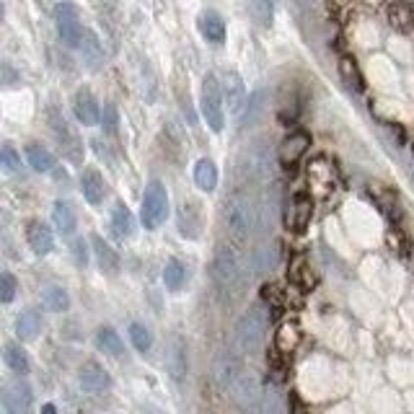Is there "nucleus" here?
Returning a JSON list of instances; mask_svg holds the SVG:
<instances>
[{"label":"nucleus","instance_id":"f257e3e1","mask_svg":"<svg viewBox=\"0 0 414 414\" xmlns=\"http://www.w3.org/2000/svg\"><path fill=\"white\" fill-rule=\"evenodd\" d=\"M256 218H259V210H256V202L254 197L244 189H236L226 197V205H223V223H226V230H228L230 241L236 244H246L251 238L254 228H256Z\"/></svg>","mask_w":414,"mask_h":414},{"label":"nucleus","instance_id":"f03ea898","mask_svg":"<svg viewBox=\"0 0 414 414\" xmlns=\"http://www.w3.org/2000/svg\"><path fill=\"white\" fill-rule=\"evenodd\" d=\"M210 277L223 296H238L244 290L246 272L244 264H241V256L233 246H218V251L210 262Z\"/></svg>","mask_w":414,"mask_h":414},{"label":"nucleus","instance_id":"7ed1b4c3","mask_svg":"<svg viewBox=\"0 0 414 414\" xmlns=\"http://www.w3.org/2000/svg\"><path fill=\"white\" fill-rule=\"evenodd\" d=\"M169 192H166V184L161 179H151L148 186H145L143 195V205H140V223L145 228H161L163 223L169 220Z\"/></svg>","mask_w":414,"mask_h":414},{"label":"nucleus","instance_id":"20e7f679","mask_svg":"<svg viewBox=\"0 0 414 414\" xmlns=\"http://www.w3.org/2000/svg\"><path fill=\"white\" fill-rule=\"evenodd\" d=\"M267 337V313L262 308H249L236 324V347L244 355H256Z\"/></svg>","mask_w":414,"mask_h":414},{"label":"nucleus","instance_id":"39448f33","mask_svg":"<svg viewBox=\"0 0 414 414\" xmlns=\"http://www.w3.org/2000/svg\"><path fill=\"white\" fill-rule=\"evenodd\" d=\"M200 111L205 117V125L212 132H223L226 127V106H223V88L220 81L212 73H207L202 81V96H200Z\"/></svg>","mask_w":414,"mask_h":414},{"label":"nucleus","instance_id":"423d86ee","mask_svg":"<svg viewBox=\"0 0 414 414\" xmlns=\"http://www.w3.org/2000/svg\"><path fill=\"white\" fill-rule=\"evenodd\" d=\"M55 24H57L60 42L65 44V47H70V50H78L81 42H83L85 29L81 26L76 3H70V0L57 3V6H55Z\"/></svg>","mask_w":414,"mask_h":414},{"label":"nucleus","instance_id":"0eeeda50","mask_svg":"<svg viewBox=\"0 0 414 414\" xmlns=\"http://www.w3.org/2000/svg\"><path fill=\"white\" fill-rule=\"evenodd\" d=\"M220 88H223V106L230 111V117H244L246 104H249V91H246L244 78L238 76L236 70H228Z\"/></svg>","mask_w":414,"mask_h":414},{"label":"nucleus","instance_id":"6e6552de","mask_svg":"<svg viewBox=\"0 0 414 414\" xmlns=\"http://www.w3.org/2000/svg\"><path fill=\"white\" fill-rule=\"evenodd\" d=\"M311 218H313L311 195H305V192H296V195L290 197L288 212H285V223H288V228L296 230V233H303V230L308 228Z\"/></svg>","mask_w":414,"mask_h":414},{"label":"nucleus","instance_id":"1a4fd4ad","mask_svg":"<svg viewBox=\"0 0 414 414\" xmlns=\"http://www.w3.org/2000/svg\"><path fill=\"white\" fill-rule=\"evenodd\" d=\"M311 148V135L303 132V130H296V132H290L277 148V161L285 166V169H293L301 158L305 156V151Z\"/></svg>","mask_w":414,"mask_h":414},{"label":"nucleus","instance_id":"9d476101","mask_svg":"<svg viewBox=\"0 0 414 414\" xmlns=\"http://www.w3.org/2000/svg\"><path fill=\"white\" fill-rule=\"evenodd\" d=\"M78 383L85 394H104L111 386V378L104 365H99L96 360H88L78 371Z\"/></svg>","mask_w":414,"mask_h":414},{"label":"nucleus","instance_id":"9b49d317","mask_svg":"<svg viewBox=\"0 0 414 414\" xmlns=\"http://www.w3.org/2000/svg\"><path fill=\"white\" fill-rule=\"evenodd\" d=\"M73 114L78 117L81 125L93 127L102 122V104L88 88H78V93L73 96Z\"/></svg>","mask_w":414,"mask_h":414},{"label":"nucleus","instance_id":"f8f14e48","mask_svg":"<svg viewBox=\"0 0 414 414\" xmlns=\"http://www.w3.org/2000/svg\"><path fill=\"white\" fill-rule=\"evenodd\" d=\"M3 406H6V414H29V406H32V389L26 380H13L8 383L3 394Z\"/></svg>","mask_w":414,"mask_h":414},{"label":"nucleus","instance_id":"ddd939ff","mask_svg":"<svg viewBox=\"0 0 414 414\" xmlns=\"http://www.w3.org/2000/svg\"><path fill=\"white\" fill-rule=\"evenodd\" d=\"M228 391H230V399H233L238 406H244V409H251V406L256 404L259 394H262L256 375H251V373H246V371L230 383Z\"/></svg>","mask_w":414,"mask_h":414},{"label":"nucleus","instance_id":"4468645a","mask_svg":"<svg viewBox=\"0 0 414 414\" xmlns=\"http://www.w3.org/2000/svg\"><path fill=\"white\" fill-rule=\"evenodd\" d=\"M26 241L36 256H47L55 249V233L44 220H29L26 223Z\"/></svg>","mask_w":414,"mask_h":414},{"label":"nucleus","instance_id":"2eb2a0df","mask_svg":"<svg viewBox=\"0 0 414 414\" xmlns=\"http://www.w3.org/2000/svg\"><path fill=\"white\" fill-rule=\"evenodd\" d=\"M177 226H179V233L184 238L200 236V230H202V210H200V205L189 202V200H184V202L179 205Z\"/></svg>","mask_w":414,"mask_h":414},{"label":"nucleus","instance_id":"dca6fc26","mask_svg":"<svg viewBox=\"0 0 414 414\" xmlns=\"http://www.w3.org/2000/svg\"><path fill=\"white\" fill-rule=\"evenodd\" d=\"M81 192H83L85 202L88 205H102L104 197H106V181H104L102 171L88 166L81 174Z\"/></svg>","mask_w":414,"mask_h":414},{"label":"nucleus","instance_id":"f3484780","mask_svg":"<svg viewBox=\"0 0 414 414\" xmlns=\"http://www.w3.org/2000/svg\"><path fill=\"white\" fill-rule=\"evenodd\" d=\"M197 26H200V34L205 36V42L210 44H223L226 42V21L220 16L218 11H202L200 18H197Z\"/></svg>","mask_w":414,"mask_h":414},{"label":"nucleus","instance_id":"a211bd4d","mask_svg":"<svg viewBox=\"0 0 414 414\" xmlns=\"http://www.w3.org/2000/svg\"><path fill=\"white\" fill-rule=\"evenodd\" d=\"M241 373H244V365H241L238 355H233V352H220L218 360H215V378H218V383L223 389L228 391V386Z\"/></svg>","mask_w":414,"mask_h":414},{"label":"nucleus","instance_id":"6ab92c4d","mask_svg":"<svg viewBox=\"0 0 414 414\" xmlns=\"http://www.w3.org/2000/svg\"><path fill=\"white\" fill-rule=\"evenodd\" d=\"M52 220H55V228L62 236H73L78 230V215L68 200H55V205H52Z\"/></svg>","mask_w":414,"mask_h":414},{"label":"nucleus","instance_id":"aec40b11","mask_svg":"<svg viewBox=\"0 0 414 414\" xmlns=\"http://www.w3.org/2000/svg\"><path fill=\"white\" fill-rule=\"evenodd\" d=\"M91 246H93V256H96L99 270H102L104 275H114V272L119 270V256H117V251H114V249L106 244V238H102V236H96V233H93Z\"/></svg>","mask_w":414,"mask_h":414},{"label":"nucleus","instance_id":"412c9836","mask_svg":"<svg viewBox=\"0 0 414 414\" xmlns=\"http://www.w3.org/2000/svg\"><path fill=\"white\" fill-rule=\"evenodd\" d=\"M42 313L34 311V308H29V311L18 313L16 319V337L21 339V342H32V339H36L39 334H42Z\"/></svg>","mask_w":414,"mask_h":414},{"label":"nucleus","instance_id":"4be33fe9","mask_svg":"<svg viewBox=\"0 0 414 414\" xmlns=\"http://www.w3.org/2000/svg\"><path fill=\"white\" fill-rule=\"evenodd\" d=\"M192 174H195V184L200 186L202 192H215L220 174H218V166H215L212 158H200V161L195 163Z\"/></svg>","mask_w":414,"mask_h":414},{"label":"nucleus","instance_id":"5701e85b","mask_svg":"<svg viewBox=\"0 0 414 414\" xmlns=\"http://www.w3.org/2000/svg\"><path fill=\"white\" fill-rule=\"evenodd\" d=\"M169 373L177 383L186 378V342L181 337H177L169 345Z\"/></svg>","mask_w":414,"mask_h":414},{"label":"nucleus","instance_id":"b1692460","mask_svg":"<svg viewBox=\"0 0 414 414\" xmlns=\"http://www.w3.org/2000/svg\"><path fill=\"white\" fill-rule=\"evenodd\" d=\"M109 223H111V230H114L119 238H130L135 233V218H132V212H130V207H127L125 202H117L111 207Z\"/></svg>","mask_w":414,"mask_h":414},{"label":"nucleus","instance_id":"393cba45","mask_svg":"<svg viewBox=\"0 0 414 414\" xmlns=\"http://www.w3.org/2000/svg\"><path fill=\"white\" fill-rule=\"evenodd\" d=\"M26 161H29L32 171H36V174H47V171H52V166H55L52 153L39 143L26 145Z\"/></svg>","mask_w":414,"mask_h":414},{"label":"nucleus","instance_id":"a878e982","mask_svg":"<svg viewBox=\"0 0 414 414\" xmlns=\"http://www.w3.org/2000/svg\"><path fill=\"white\" fill-rule=\"evenodd\" d=\"M96 345H99L102 352H106L111 357L125 355V342H122V337L111 326H102V329L96 331Z\"/></svg>","mask_w":414,"mask_h":414},{"label":"nucleus","instance_id":"bb28decb","mask_svg":"<svg viewBox=\"0 0 414 414\" xmlns=\"http://www.w3.org/2000/svg\"><path fill=\"white\" fill-rule=\"evenodd\" d=\"M3 360H6V365H8L16 375H26V373H29V355H26V350L21 345L8 342V345L3 347Z\"/></svg>","mask_w":414,"mask_h":414},{"label":"nucleus","instance_id":"cd10ccee","mask_svg":"<svg viewBox=\"0 0 414 414\" xmlns=\"http://www.w3.org/2000/svg\"><path fill=\"white\" fill-rule=\"evenodd\" d=\"M163 285L171 293H179L186 285V267L179 259H169L166 262V267H163Z\"/></svg>","mask_w":414,"mask_h":414},{"label":"nucleus","instance_id":"c85d7f7f","mask_svg":"<svg viewBox=\"0 0 414 414\" xmlns=\"http://www.w3.org/2000/svg\"><path fill=\"white\" fill-rule=\"evenodd\" d=\"M42 301H44V305H47V311H52V313H65L70 308L68 290L60 288V285H50V288H44Z\"/></svg>","mask_w":414,"mask_h":414},{"label":"nucleus","instance_id":"c756f323","mask_svg":"<svg viewBox=\"0 0 414 414\" xmlns=\"http://www.w3.org/2000/svg\"><path fill=\"white\" fill-rule=\"evenodd\" d=\"M0 171H6L11 177H21L24 174V161L13 145L0 143Z\"/></svg>","mask_w":414,"mask_h":414},{"label":"nucleus","instance_id":"7c9ffc66","mask_svg":"<svg viewBox=\"0 0 414 414\" xmlns=\"http://www.w3.org/2000/svg\"><path fill=\"white\" fill-rule=\"evenodd\" d=\"M275 11H277V0H251V18L262 29H270L275 24Z\"/></svg>","mask_w":414,"mask_h":414},{"label":"nucleus","instance_id":"2f4dec72","mask_svg":"<svg viewBox=\"0 0 414 414\" xmlns=\"http://www.w3.org/2000/svg\"><path fill=\"white\" fill-rule=\"evenodd\" d=\"M251 409H254V414H282L285 412V409H282V396H280L275 389L262 391Z\"/></svg>","mask_w":414,"mask_h":414},{"label":"nucleus","instance_id":"473e14b6","mask_svg":"<svg viewBox=\"0 0 414 414\" xmlns=\"http://www.w3.org/2000/svg\"><path fill=\"white\" fill-rule=\"evenodd\" d=\"M339 76L345 81L352 91H363V76H360V68H357V62L352 57H339Z\"/></svg>","mask_w":414,"mask_h":414},{"label":"nucleus","instance_id":"72a5a7b5","mask_svg":"<svg viewBox=\"0 0 414 414\" xmlns=\"http://www.w3.org/2000/svg\"><path fill=\"white\" fill-rule=\"evenodd\" d=\"M78 50H83V57H85V62H88L91 68L102 65L104 50H102V44H99V39H96V34H93V32H85L83 42H81V47H78Z\"/></svg>","mask_w":414,"mask_h":414},{"label":"nucleus","instance_id":"f704fd0d","mask_svg":"<svg viewBox=\"0 0 414 414\" xmlns=\"http://www.w3.org/2000/svg\"><path fill=\"white\" fill-rule=\"evenodd\" d=\"M130 342H132V347H135L137 352H143V355L145 352H151V347H153L151 329L140 322H132L130 324Z\"/></svg>","mask_w":414,"mask_h":414},{"label":"nucleus","instance_id":"c9c22d12","mask_svg":"<svg viewBox=\"0 0 414 414\" xmlns=\"http://www.w3.org/2000/svg\"><path fill=\"white\" fill-rule=\"evenodd\" d=\"M389 21L394 29H399V32H412L414 29V13L406 6H394V8L389 11Z\"/></svg>","mask_w":414,"mask_h":414},{"label":"nucleus","instance_id":"e433bc0d","mask_svg":"<svg viewBox=\"0 0 414 414\" xmlns=\"http://www.w3.org/2000/svg\"><path fill=\"white\" fill-rule=\"evenodd\" d=\"M18 282L11 272H0V303H13Z\"/></svg>","mask_w":414,"mask_h":414},{"label":"nucleus","instance_id":"4c0bfd02","mask_svg":"<svg viewBox=\"0 0 414 414\" xmlns=\"http://www.w3.org/2000/svg\"><path fill=\"white\" fill-rule=\"evenodd\" d=\"M102 125L106 130V135H114L117 132V125H119V114H117V106L114 104H106L102 109Z\"/></svg>","mask_w":414,"mask_h":414},{"label":"nucleus","instance_id":"58836bf2","mask_svg":"<svg viewBox=\"0 0 414 414\" xmlns=\"http://www.w3.org/2000/svg\"><path fill=\"white\" fill-rule=\"evenodd\" d=\"M254 267H256V272H267L275 267V251H270V249H259V251L254 254Z\"/></svg>","mask_w":414,"mask_h":414},{"label":"nucleus","instance_id":"ea45409f","mask_svg":"<svg viewBox=\"0 0 414 414\" xmlns=\"http://www.w3.org/2000/svg\"><path fill=\"white\" fill-rule=\"evenodd\" d=\"M73 259L81 270L88 267V244H85V238H76V244H73Z\"/></svg>","mask_w":414,"mask_h":414},{"label":"nucleus","instance_id":"a19ab883","mask_svg":"<svg viewBox=\"0 0 414 414\" xmlns=\"http://www.w3.org/2000/svg\"><path fill=\"white\" fill-rule=\"evenodd\" d=\"M42 414H57V406H55V404H44Z\"/></svg>","mask_w":414,"mask_h":414},{"label":"nucleus","instance_id":"79ce46f5","mask_svg":"<svg viewBox=\"0 0 414 414\" xmlns=\"http://www.w3.org/2000/svg\"><path fill=\"white\" fill-rule=\"evenodd\" d=\"M3 16H6V8H3V3H0V21H3Z\"/></svg>","mask_w":414,"mask_h":414}]
</instances>
